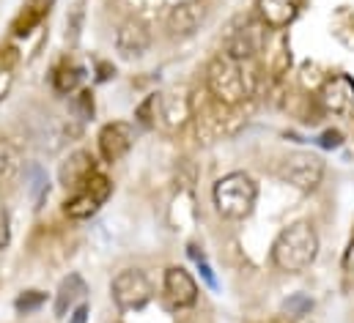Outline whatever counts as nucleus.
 <instances>
[{
  "label": "nucleus",
  "mask_w": 354,
  "mask_h": 323,
  "mask_svg": "<svg viewBox=\"0 0 354 323\" xmlns=\"http://www.w3.org/2000/svg\"><path fill=\"white\" fill-rule=\"evenodd\" d=\"M256 82L259 75L253 69V61H236L220 52L206 66V88L225 107H236L245 99H250L256 93Z\"/></svg>",
  "instance_id": "obj_1"
},
{
  "label": "nucleus",
  "mask_w": 354,
  "mask_h": 323,
  "mask_svg": "<svg viewBox=\"0 0 354 323\" xmlns=\"http://www.w3.org/2000/svg\"><path fill=\"white\" fill-rule=\"evenodd\" d=\"M319 255V236L310 222H294L272 244V263L286 274H302Z\"/></svg>",
  "instance_id": "obj_2"
},
{
  "label": "nucleus",
  "mask_w": 354,
  "mask_h": 323,
  "mask_svg": "<svg viewBox=\"0 0 354 323\" xmlns=\"http://www.w3.org/2000/svg\"><path fill=\"white\" fill-rule=\"evenodd\" d=\"M212 197H214V208H217L220 217H225V219H245L256 208L259 186L245 173H228V175H223L214 184Z\"/></svg>",
  "instance_id": "obj_3"
},
{
  "label": "nucleus",
  "mask_w": 354,
  "mask_h": 323,
  "mask_svg": "<svg viewBox=\"0 0 354 323\" xmlns=\"http://www.w3.org/2000/svg\"><path fill=\"white\" fill-rule=\"evenodd\" d=\"M110 296H113V302H115L118 310L132 313V310H143L151 302L154 288H151L149 277L140 268H124V271H118L113 277Z\"/></svg>",
  "instance_id": "obj_4"
},
{
  "label": "nucleus",
  "mask_w": 354,
  "mask_h": 323,
  "mask_svg": "<svg viewBox=\"0 0 354 323\" xmlns=\"http://www.w3.org/2000/svg\"><path fill=\"white\" fill-rule=\"evenodd\" d=\"M277 175H280V181L291 184L299 192H313L324 178V162L316 154L299 151V154H291L288 159H283V164L277 167Z\"/></svg>",
  "instance_id": "obj_5"
},
{
  "label": "nucleus",
  "mask_w": 354,
  "mask_h": 323,
  "mask_svg": "<svg viewBox=\"0 0 354 323\" xmlns=\"http://www.w3.org/2000/svg\"><path fill=\"white\" fill-rule=\"evenodd\" d=\"M264 30H266L264 19L261 22L248 19L242 28H234L228 33L223 52L231 55V58H236V61H253L261 52V47H264Z\"/></svg>",
  "instance_id": "obj_6"
},
{
  "label": "nucleus",
  "mask_w": 354,
  "mask_h": 323,
  "mask_svg": "<svg viewBox=\"0 0 354 323\" xmlns=\"http://www.w3.org/2000/svg\"><path fill=\"white\" fill-rule=\"evenodd\" d=\"M322 107L338 118H354V80L349 75H335L319 90Z\"/></svg>",
  "instance_id": "obj_7"
},
{
  "label": "nucleus",
  "mask_w": 354,
  "mask_h": 323,
  "mask_svg": "<svg viewBox=\"0 0 354 323\" xmlns=\"http://www.w3.org/2000/svg\"><path fill=\"white\" fill-rule=\"evenodd\" d=\"M162 296L168 302V307L174 310H187L198 302V282L192 280V274L181 266H171L165 271L162 280Z\"/></svg>",
  "instance_id": "obj_8"
},
{
  "label": "nucleus",
  "mask_w": 354,
  "mask_h": 323,
  "mask_svg": "<svg viewBox=\"0 0 354 323\" xmlns=\"http://www.w3.org/2000/svg\"><path fill=\"white\" fill-rule=\"evenodd\" d=\"M96 140H99L102 159L113 164V162L124 159L132 151V146H135V129L127 121H113V124H104L102 126V132H99Z\"/></svg>",
  "instance_id": "obj_9"
},
{
  "label": "nucleus",
  "mask_w": 354,
  "mask_h": 323,
  "mask_svg": "<svg viewBox=\"0 0 354 323\" xmlns=\"http://www.w3.org/2000/svg\"><path fill=\"white\" fill-rule=\"evenodd\" d=\"M206 17H209V8L203 0H184V3L174 6L168 14V33L174 39H187L195 30H201Z\"/></svg>",
  "instance_id": "obj_10"
},
{
  "label": "nucleus",
  "mask_w": 354,
  "mask_h": 323,
  "mask_svg": "<svg viewBox=\"0 0 354 323\" xmlns=\"http://www.w3.org/2000/svg\"><path fill=\"white\" fill-rule=\"evenodd\" d=\"M115 47L124 58H140L151 47V30L140 19H127L115 33Z\"/></svg>",
  "instance_id": "obj_11"
},
{
  "label": "nucleus",
  "mask_w": 354,
  "mask_h": 323,
  "mask_svg": "<svg viewBox=\"0 0 354 323\" xmlns=\"http://www.w3.org/2000/svg\"><path fill=\"white\" fill-rule=\"evenodd\" d=\"M192 115L189 110V99L178 90H168V93H160L157 96V121L165 126V129H178L187 124V118Z\"/></svg>",
  "instance_id": "obj_12"
},
{
  "label": "nucleus",
  "mask_w": 354,
  "mask_h": 323,
  "mask_svg": "<svg viewBox=\"0 0 354 323\" xmlns=\"http://www.w3.org/2000/svg\"><path fill=\"white\" fill-rule=\"evenodd\" d=\"M93 173H96L93 157H91L88 151H75V154H69V159L61 164L58 178H61V184L66 189H75L77 192V189L86 186V181H88Z\"/></svg>",
  "instance_id": "obj_13"
},
{
  "label": "nucleus",
  "mask_w": 354,
  "mask_h": 323,
  "mask_svg": "<svg viewBox=\"0 0 354 323\" xmlns=\"http://www.w3.org/2000/svg\"><path fill=\"white\" fill-rule=\"evenodd\" d=\"M86 293H88L86 280H83L80 274H69V277L58 285V293H55V304H53L55 318H66V315L80 304V299H83Z\"/></svg>",
  "instance_id": "obj_14"
},
{
  "label": "nucleus",
  "mask_w": 354,
  "mask_h": 323,
  "mask_svg": "<svg viewBox=\"0 0 354 323\" xmlns=\"http://www.w3.org/2000/svg\"><path fill=\"white\" fill-rule=\"evenodd\" d=\"M302 0H259V17L266 28H286L299 14Z\"/></svg>",
  "instance_id": "obj_15"
},
{
  "label": "nucleus",
  "mask_w": 354,
  "mask_h": 323,
  "mask_svg": "<svg viewBox=\"0 0 354 323\" xmlns=\"http://www.w3.org/2000/svg\"><path fill=\"white\" fill-rule=\"evenodd\" d=\"M99 206H102L99 197H93L86 189H77V192L64 203V214H66L69 219H91V217L99 211Z\"/></svg>",
  "instance_id": "obj_16"
},
{
  "label": "nucleus",
  "mask_w": 354,
  "mask_h": 323,
  "mask_svg": "<svg viewBox=\"0 0 354 323\" xmlns=\"http://www.w3.org/2000/svg\"><path fill=\"white\" fill-rule=\"evenodd\" d=\"M22 173V154L11 140H0V186L11 184Z\"/></svg>",
  "instance_id": "obj_17"
},
{
  "label": "nucleus",
  "mask_w": 354,
  "mask_h": 323,
  "mask_svg": "<svg viewBox=\"0 0 354 323\" xmlns=\"http://www.w3.org/2000/svg\"><path fill=\"white\" fill-rule=\"evenodd\" d=\"M25 181H28V192L33 197V208H41L47 192H50V178H47V170L41 164H30L25 170Z\"/></svg>",
  "instance_id": "obj_18"
},
{
  "label": "nucleus",
  "mask_w": 354,
  "mask_h": 323,
  "mask_svg": "<svg viewBox=\"0 0 354 323\" xmlns=\"http://www.w3.org/2000/svg\"><path fill=\"white\" fill-rule=\"evenodd\" d=\"M83 69L80 66H75V63H64V66H58L55 69V75H53V88L58 90V93H72V90H77L80 88V82H83Z\"/></svg>",
  "instance_id": "obj_19"
},
{
  "label": "nucleus",
  "mask_w": 354,
  "mask_h": 323,
  "mask_svg": "<svg viewBox=\"0 0 354 323\" xmlns=\"http://www.w3.org/2000/svg\"><path fill=\"white\" fill-rule=\"evenodd\" d=\"M44 302H47V299H44V293H41V291H25V293H19V296H17L14 310H17L19 315H30V313H36Z\"/></svg>",
  "instance_id": "obj_20"
},
{
  "label": "nucleus",
  "mask_w": 354,
  "mask_h": 323,
  "mask_svg": "<svg viewBox=\"0 0 354 323\" xmlns=\"http://www.w3.org/2000/svg\"><path fill=\"white\" fill-rule=\"evenodd\" d=\"M11 239V222H8V211L0 203V249H6V244Z\"/></svg>",
  "instance_id": "obj_21"
},
{
  "label": "nucleus",
  "mask_w": 354,
  "mask_h": 323,
  "mask_svg": "<svg viewBox=\"0 0 354 323\" xmlns=\"http://www.w3.org/2000/svg\"><path fill=\"white\" fill-rule=\"evenodd\" d=\"M88 304H77L72 313H69V323H88Z\"/></svg>",
  "instance_id": "obj_22"
},
{
  "label": "nucleus",
  "mask_w": 354,
  "mask_h": 323,
  "mask_svg": "<svg viewBox=\"0 0 354 323\" xmlns=\"http://www.w3.org/2000/svg\"><path fill=\"white\" fill-rule=\"evenodd\" d=\"M319 143H322L324 148H338V146H341V132H324Z\"/></svg>",
  "instance_id": "obj_23"
}]
</instances>
